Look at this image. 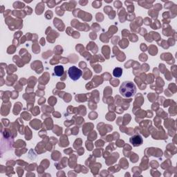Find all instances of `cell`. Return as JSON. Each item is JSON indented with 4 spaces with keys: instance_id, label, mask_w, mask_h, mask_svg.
<instances>
[{
    "instance_id": "5b68a950",
    "label": "cell",
    "mask_w": 177,
    "mask_h": 177,
    "mask_svg": "<svg viewBox=\"0 0 177 177\" xmlns=\"http://www.w3.org/2000/svg\"><path fill=\"white\" fill-rule=\"evenodd\" d=\"M123 74V69L120 67H116L113 69V75L114 77L120 78Z\"/></svg>"
},
{
    "instance_id": "3957f363",
    "label": "cell",
    "mask_w": 177,
    "mask_h": 177,
    "mask_svg": "<svg viewBox=\"0 0 177 177\" xmlns=\"http://www.w3.org/2000/svg\"><path fill=\"white\" fill-rule=\"evenodd\" d=\"M130 141L131 144L134 147H138L140 146L143 143V138H142L140 135H134V136H131L130 139Z\"/></svg>"
},
{
    "instance_id": "277c9868",
    "label": "cell",
    "mask_w": 177,
    "mask_h": 177,
    "mask_svg": "<svg viewBox=\"0 0 177 177\" xmlns=\"http://www.w3.org/2000/svg\"><path fill=\"white\" fill-rule=\"evenodd\" d=\"M54 74L55 75L58 76V77H61V76L64 74V67L62 65H58L54 67Z\"/></svg>"
},
{
    "instance_id": "7a4b0ae2",
    "label": "cell",
    "mask_w": 177,
    "mask_h": 177,
    "mask_svg": "<svg viewBox=\"0 0 177 177\" xmlns=\"http://www.w3.org/2000/svg\"><path fill=\"white\" fill-rule=\"evenodd\" d=\"M68 74L69 78H70L72 80L76 81L81 78L82 75V71L77 67H75V66H73V67L69 69Z\"/></svg>"
},
{
    "instance_id": "6da1fadb",
    "label": "cell",
    "mask_w": 177,
    "mask_h": 177,
    "mask_svg": "<svg viewBox=\"0 0 177 177\" xmlns=\"http://www.w3.org/2000/svg\"><path fill=\"white\" fill-rule=\"evenodd\" d=\"M119 92L124 98H130L136 93V86L133 82L124 81L120 86Z\"/></svg>"
}]
</instances>
